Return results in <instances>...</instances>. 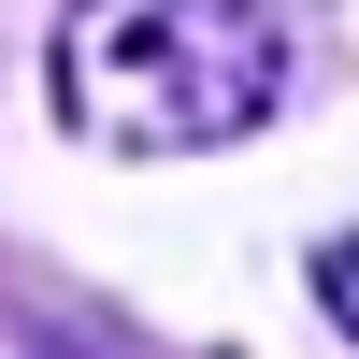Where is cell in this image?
<instances>
[{"label": "cell", "mask_w": 359, "mask_h": 359, "mask_svg": "<svg viewBox=\"0 0 359 359\" xmlns=\"http://www.w3.org/2000/svg\"><path fill=\"white\" fill-rule=\"evenodd\" d=\"M287 86V15L273 0H72L57 15V115L130 158L259 130Z\"/></svg>", "instance_id": "6da1fadb"}, {"label": "cell", "mask_w": 359, "mask_h": 359, "mask_svg": "<svg viewBox=\"0 0 359 359\" xmlns=\"http://www.w3.org/2000/svg\"><path fill=\"white\" fill-rule=\"evenodd\" d=\"M316 302H331V331H359V230L316 245Z\"/></svg>", "instance_id": "7a4b0ae2"}]
</instances>
